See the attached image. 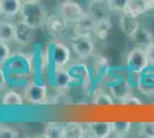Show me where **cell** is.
<instances>
[{"label":"cell","instance_id":"cell-22","mask_svg":"<svg viewBox=\"0 0 154 138\" xmlns=\"http://www.w3.org/2000/svg\"><path fill=\"white\" fill-rule=\"evenodd\" d=\"M121 28H122V31L127 36L129 37H131V35L134 33L136 29H137V26H139V22L136 20L135 17H131V16H129L127 14L124 13H121Z\"/></svg>","mask_w":154,"mask_h":138},{"label":"cell","instance_id":"cell-3","mask_svg":"<svg viewBox=\"0 0 154 138\" xmlns=\"http://www.w3.org/2000/svg\"><path fill=\"white\" fill-rule=\"evenodd\" d=\"M149 65L147 54L144 47L135 46L127 57V69L131 72H144Z\"/></svg>","mask_w":154,"mask_h":138},{"label":"cell","instance_id":"cell-21","mask_svg":"<svg viewBox=\"0 0 154 138\" xmlns=\"http://www.w3.org/2000/svg\"><path fill=\"white\" fill-rule=\"evenodd\" d=\"M70 72L77 78V81H81L84 85H90L91 84L90 72H89V68L85 65H83V63L74 65L70 68Z\"/></svg>","mask_w":154,"mask_h":138},{"label":"cell","instance_id":"cell-25","mask_svg":"<svg viewBox=\"0 0 154 138\" xmlns=\"http://www.w3.org/2000/svg\"><path fill=\"white\" fill-rule=\"evenodd\" d=\"M23 97L19 92L11 90L7 91L2 98V105L4 106H21L23 105Z\"/></svg>","mask_w":154,"mask_h":138},{"label":"cell","instance_id":"cell-13","mask_svg":"<svg viewBox=\"0 0 154 138\" xmlns=\"http://www.w3.org/2000/svg\"><path fill=\"white\" fill-rule=\"evenodd\" d=\"M130 38L136 44V46L144 47V48H146L148 45H151L154 41L153 32L147 28L141 26L140 24L137 26V29L134 31V33L131 35Z\"/></svg>","mask_w":154,"mask_h":138},{"label":"cell","instance_id":"cell-9","mask_svg":"<svg viewBox=\"0 0 154 138\" xmlns=\"http://www.w3.org/2000/svg\"><path fill=\"white\" fill-rule=\"evenodd\" d=\"M70 48L61 41H54L52 46V60L54 67H64L70 61Z\"/></svg>","mask_w":154,"mask_h":138},{"label":"cell","instance_id":"cell-27","mask_svg":"<svg viewBox=\"0 0 154 138\" xmlns=\"http://www.w3.org/2000/svg\"><path fill=\"white\" fill-rule=\"evenodd\" d=\"M130 0H106L107 8L112 12H117V13H123L128 6Z\"/></svg>","mask_w":154,"mask_h":138},{"label":"cell","instance_id":"cell-16","mask_svg":"<svg viewBox=\"0 0 154 138\" xmlns=\"http://www.w3.org/2000/svg\"><path fill=\"white\" fill-rule=\"evenodd\" d=\"M97 23V19L91 13H85L83 17L75 23V32L76 33H90L93 32Z\"/></svg>","mask_w":154,"mask_h":138},{"label":"cell","instance_id":"cell-1","mask_svg":"<svg viewBox=\"0 0 154 138\" xmlns=\"http://www.w3.org/2000/svg\"><path fill=\"white\" fill-rule=\"evenodd\" d=\"M21 21L33 29L45 26L48 14L45 6L39 0H26L21 8Z\"/></svg>","mask_w":154,"mask_h":138},{"label":"cell","instance_id":"cell-20","mask_svg":"<svg viewBox=\"0 0 154 138\" xmlns=\"http://www.w3.org/2000/svg\"><path fill=\"white\" fill-rule=\"evenodd\" d=\"M43 137L45 138H64V123L48 122L44 129Z\"/></svg>","mask_w":154,"mask_h":138},{"label":"cell","instance_id":"cell-2","mask_svg":"<svg viewBox=\"0 0 154 138\" xmlns=\"http://www.w3.org/2000/svg\"><path fill=\"white\" fill-rule=\"evenodd\" d=\"M70 48L78 58L86 60L94 52V41L90 33H74L70 37Z\"/></svg>","mask_w":154,"mask_h":138},{"label":"cell","instance_id":"cell-35","mask_svg":"<svg viewBox=\"0 0 154 138\" xmlns=\"http://www.w3.org/2000/svg\"><path fill=\"white\" fill-rule=\"evenodd\" d=\"M23 1H26V0H23Z\"/></svg>","mask_w":154,"mask_h":138},{"label":"cell","instance_id":"cell-30","mask_svg":"<svg viewBox=\"0 0 154 138\" xmlns=\"http://www.w3.org/2000/svg\"><path fill=\"white\" fill-rule=\"evenodd\" d=\"M122 104L123 105H130V106H139L143 104V101L138 97H135L134 94H131V96H129L128 98H125L123 100Z\"/></svg>","mask_w":154,"mask_h":138},{"label":"cell","instance_id":"cell-26","mask_svg":"<svg viewBox=\"0 0 154 138\" xmlns=\"http://www.w3.org/2000/svg\"><path fill=\"white\" fill-rule=\"evenodd\" d=\"M138 135L144 138H154V121L140 122L138 125Z\"/></svg>","mask_w":154,"mask_h":138},{"label":"cell","instance_id":"cell-23","mask_svg":"<svg viewBox=\"0 0 154 138\" xmlns=\"http://www.w3.org/2000/svg\"><path fill=\"white\" fill-rule=\"evenodd\" d=\"M92 98H93L92 103L97 106H110L114 105L115 103V99L113 98V96L103 90H96Z\"/></svg>","mask_w":154,"mask_h":138},{"label":"cell","instance_id":"cell-12","mask_svg":"<svg viewBox=\"0 0 154 138\" xmlns=\"http://www.w3.org/2000/svg\"><path fill=\"white\" fill-rule=\"evenodd\" d=\"M35 30L31 26L24 24L22 21L15 23V38L14 41L20 45H28L35 38Z\"/></svg>","mask_w":154,"mask_h":138},{"label":"cell","instance_id":"cell-34","mask_svg":"<svg viewBox=\"0 0 154 138\" xmlns=\"http://www.w3.org/2000/svg\"><path fill=\"white\" fill-rule=\"evenodd\" d=\"M0 14H1V9H0Z\"/></svg>","mask_w":154,"mask_h":138},{"label":"cell","instance_id":"cell-14","mask_svg":"<svg viewBox=\"0 0 154 138\" xmlns=\"http://www.w3.org/2000/svg\"><path fill=\"white\" fill-rule=\"evenodd\" d=\"M152 7L149 6V4L146 0H130L123 13L131 16V17L137 19L138 16H140L141 14H145Z\"/></svg>","mask_w":154,"mask_h":138},{"label":"cell","instance_id":"cell-18","mask_svg":"<svg viewBox=\"0 0 154 138\" xmlns=\"http://www.w3.org/2000/svg\"><path fill=\"white\" fill-rule=\"evenodd\" d=\"M15 38V23L11 22L8 19L0 20V40L5 43L14 41Z\"/></svg>","mask_w":154,"mask_h":138},{"label":"cell","instance_id":"cell-32","mask_svg":"<svg viewBox=\"0 0 154 138\" xmlns=\"http://www.w3.org/2000/svg\"><path fill=\"white\" fill-rule=\"evenodd\" d=\"M6 79H5V72L2 70V68L0 67V84H5Z\"/></svg>","mask_w":154,"mask_h":138},{"label":"cell","instance_id":"cell-6","mask_svg":"<svg viewBox=\"0 0 154 138\" xmlns=\"http://www.w3.org/2000/svg\"><path fill=\"white\" fill-rule=\"evenodd\" d=\"M46 29L48 33L51 35L54 39H61L64 35L68 31L69 23L64 20L63 17L58 14V15H52L48 16V19L46 21Z\"/></svg>","mask_w":154,"mask_h":138},{"label":"cell","instance_id":"cell-17","mask_svg":"<svg viewBox=\"0 0 154 138\" xmlns=\"http://www.w3.org/2000/svg\"><path fill=\"white\" fill-rule=\"evenodd\" d=\"M86 137V130L83 123L67 122L64 123V138H84Z\"/></svg>","mask_w":154,"mask_h":138},{"label":"cell","instance_id":"cell-29","mask_svg":"<svg viewBox=\"0 0 154 138\" xmlns=\"http://www.w3.org/2000/svg\"><path fill=\"white\" fill-rule=\"evenodd\" d=\"M19 131L9 127H0V138H16L19 137Z\"/></svg>","mask_w":154,"mask_h":138},{"label":"cell","instance_id":"cell-8","mask_svg":"<svg viewBox=\"0 0 154 138\" xmlns=\"http://www.w3.org/2000/svg\"><path fill=\"white\" fill-rule=\"evenodd\" d=\"M108 87L109 93L113 96V98L121 103L132 94V84L129 82L128 78H119L114 83L108 85Z\"/></svg>","mask_w":154,"mask_h":138},{"label":"cell","instance_id":"cell-33","mask_svg":"<svg viewBox=\"0 0 154 138\" xmlns=\"http://www.w3.org/2000/svg\"><path fill=\"white\" fill-rule=\"evenodd\" d=\"M92 4H100V2H103L105 0H90Z\"/></svg>","mask_w":154,"mask_h":138},{"label":"cell","instance_id":"cell-31","mask_svg":"<svg viewBox=\"0 0 154 138\" xmlns=\"http://www.w3.org/2000/svg\"><path fill=\"white\" fill-rule=\"evenodd\" d=\"M145 51H146V54H147L149 65H151V66H154V41L151 45H148L147 47L145 48Z\"/></svg>","mask_w":154,"mask_h":138},{"label":"cell","instance_id":"cell-15","mask_svg":"<svg viewBox=\"0 0 154 138\" xmlns=\"http://www.w3.org/2000/svg\"><path fill=\"white\" fill-rule=\"evenodd\" d=\"M22 4V0H0L1 15H4L6 19H13L20 14Z\"/></svg>","mask_w":154,"mask_h":138},{"label":"cell","instance_id":"cell-5","mask_svg":"<svg viewBox=\"0 0 154 138\" xmlns=\"http://www.w3.org/2000/svg\"><path fill=\"white\" fill-rule=\"evenodd\" d=\"M23 98L33 105H45L47 104V89L45 85L31 82L26 86Z\"/></svg>","mask_w":154,"mask_h":138},{"label":"cell","instance_id":"cell-19","mask_svg":"<svg viewBox=\"0 0 154 138\" xmlns=\"http://www.w3.org/2000/svg\"><path fill=\"white\" fill-rule=\"evenodd\" d=\"M110 30H112V21L107 16H103L101 19L97 20L93 32H94V35L97 36L98 39L105 40L108 37Z\"/></svg>","mask_w":154,"mask_h":138},{"label":"cell","instance_id":"cell-24","mask_svg":"<svg viewBox=\"0 0 154 138\" xmlns=\"http://www.w3.org/2000/svg\"><path fill=\"white\" fill-rule=\"evenodd\" d=\"M112 127H113V135L115 137H125L131 130L132 123L129 121H116L112 122Z\"/></svg>","mask_w":154,"mask_h":138},{"label":"cell","instance_id":"cell-11","mask_svg":"<svg viewBox=\"0 0 154 138\" xmlns=\"http://www.w3.org/2000/svg\"><path fill=\"white\" fill-rule=\"evenodd\" d=\"M136 87L139 90L140 93L147 97L154 96V68H152V66H149L143 72Z\"/></svg>","mask_w":154,"mask_h":138},{"label":"cell","instance_id":"cell-7","mask_svg":"<svg viewBox=\"0 0 154 138\" xmlns=\"http://www.w3.org/2000/svg\"><path fill=\"white\" fill-rule=\"evenodd\" d=\"M86 136L92 138H108L113 133L112 122L108 121H92L85 123Z\"/></svg>","mask_w":154,"mask_h":138},{"label":"cell","instance_id":"cell-4","mask_svg":"<svg viewBox=\"0 0 154 138\" xmlns=\"http://www.w3.org/2000/svg\"><path fill=\"white\" fill-rule=\"evenodd\" d=\"M59 14L69 24H75L85 15V11L75 0H62L59 4Z\"/></svg>","mask_w":154,"mask_h":138},{"label":"cell","instance_id":"cell-28","mask_svg":"<svg viewBox=\"0 0 154 138\" xmlns=\"http://www.w3.org/2000/svg\"><path fill=\"white\" fill-rule=\"evenodd\" d=\"M11 57V48L7 43L0 40V63H5Z\"/></svg>","mask_w":154,"mask_h":138},{"label":"cell","instance_id":"cell-10","mask_svg":"<svg viewBox=\"0 0 154 138\" xmlns=\"http://www.w3.org/2000/svg\"><path fill=\"white\" fill-rule=\"evenodd\" d=\"M53 79H54V84L59 90H67L70 87L72 83L78 82L70 70L64 69L63 67H55Z\"/></svg>","mask_w":154,"mask_h":138}]
</instances>
